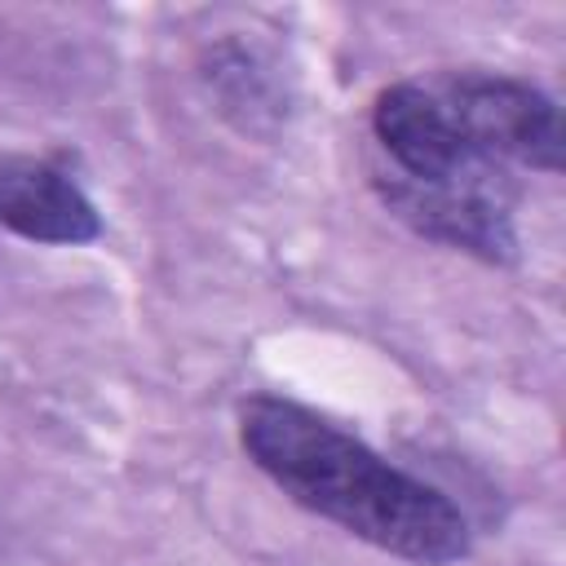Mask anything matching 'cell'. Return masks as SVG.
<instances>
[{"label":"cell","instance_id":"cell-1","mask_svg":"<svg viewBox=\"0 0 566 566\" xmlns=\"http://www.w3.org/2000/svg\"><path fill=\"white\" fill-rule=\"evenodd\" d=\"M239 442L287 500L336 522L354 539L416 566L469 557V522L438 486L402 473L318 411L256 394L239 411Z\"/></svg>","mask_w":566,"mask_h":566},{"label":"cell","instance_id":"cell-2","mask_svg":"<svg viewBox=\"0 0 566 566\" xmlns=\"http://www.w3.org/2000/svg\"><path fill=\"white\" fill-rule=\"evenodd\" d=\"M433 88L442 93L469 146L486 155L491 164L562 172V155H566L562 111L544 88L513 80V75H491V71L438 75Z\"/></svg>","mask_w":566,"mask_h":566},{"label":"cell","instance_id":"cell-3","mask_svg":"<svg viewBox=\"0 0 566 566\" xmlns=\"http://www.w3.org/2000/svg\"><path fill=\"white\" fill-rule=\"evenodd\" d=\"M371 133L389 155L394 177L407 181H473V186H513L509 168L491 164L469 146L451 119L433 80H398L371 102Z\"/></svg>","mask_w":566,"mask_h":566},{"label":"cell","instance_id":"cell-4","mask_svg":"<svg viewBox=\"0 0 566 566\" xmlns=\"http://www.w3.org/2000/svg\"><path fill=\"white\" fill-rule=\"evenodd\" d=\"M376 195L385 208L407 221L416 234L469 252L491 265L517 256L513 234V186H473V181H407L376 168Z\"/></svg>","mask_w":566,"mask_h":566},{"label":"cell","instance_id":"cell-5","mask_svg":"<svg viewBox=\"0 0 566 566\" xmlns=\"http://www.w3.org/2000/svg\"><path fill=\"white\" fill-rule=\"evenodd\" d=\"M0 226L31 243H88L102 234L93 199L53 164L4 155L0 159Z\"/></svg>","mask_w":566,"mask_h":566}]
</instances>
